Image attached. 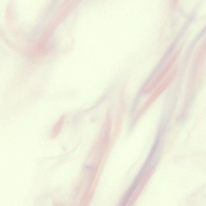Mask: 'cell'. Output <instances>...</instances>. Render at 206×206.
Returning a JSON list of instances; mask_svg holds the SVG:
<instances>
[{
    "label": "cell",
    "mask_w": 206,
    "mask_h": 206,
    "mask_svg": "<svg viewBox=\"0 0 206 206\" xmlns=\"http://www.w3.org/2000/svg\"><path fill=\"white\" fill-rule=\"evenodd\" d=\"M140 180L137 178H136L134 179L133 183H132L130 188L128 189L126 193L123 198L122 199L121 202L120 203V206H125L126 205L127 203L129 202V199L132 195H133L134 191L135 190L138 185H139V182Z\"/></svg>",
    "instance_id": "obj_1"
}]
</instances>
